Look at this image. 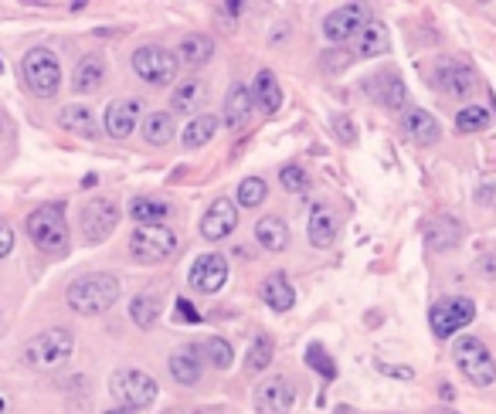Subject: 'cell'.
<instances>
[{
  "instance_id": "cell-49",
  "label": "cell",
  "mask_w": 496,
  "mask_h": 414,
  "mask_svg": "<svg viewBox=\"0 0 496 414\" xmlns=\"http://www.w3.org/2000/svg\"><path fill=\"white\" fill-rule=\"evenodd\" d=\"M0 411H4V398H0Z\"/></svg>"
},
{
  "instance_id": "cell-46",
  "label": "cell",
  "mask_w": 496,
  "mask_h": 414,
  "mask_svg": "<svg viewBox=\"0 0 496 414\" xmlns=\"http://www.w3.org/2000/svg\"><path fill=\"white\" fill-rule=\"evenodd\" d=\"M194 414H228V408H201V411H194Z\"/></svg>"
},
{
  "instance_id": "cell-14",
  "label": "cell",
  "mask_w": 496,
  "mask_h": 414,
  "mask_svg": "<svg viewBox=\"0 0 496 414\" xmlns=\"http://www.w3.org/2000/svg\"><path fill=\"white\" fill-rule=\"evenodd\" d=\"M235 228H238V207H235V201H228V197L211 201L207 214L201 218V235H205L207 241H221V238H228Z\"/></svg>"
},
{
  "instance_id": "cell-45",
  "label": "cell",
  "mask_w": 496,
  "mask_h": 414,
  "mask_svg": "<svg viewBox=\"0 0 496 414\" xmlns=\"http://www.w3.org/2000/svg\"><path fill=\"white\" fill-rule=\"evenodd\" d=\"M377 370H385V374H391V377H401V380L412 377V370H408V367H391V364H377Z\"/></svg>"
},
{
  "instance_id": "cell-32",
  "label": "cell",
  "mask_w": 496,
  "mask_h": 414,
  "mask_svg": "<svg viewBox=\"0 0 496 414\" xmlns=\"http://www.w3.org/2000/svg\"><path fill=\"white\" fill-rule=\"evenodd\" d=\"M205 102V82H197V79H187L174 89L170 95V109L174 112H194V109Z\"/></svg>"
},
{
  "instance_id": "cell-23",
  "label": "cell",
  "mask_w": 496,
  "mask_h": 414,
  "mask_svg": "<svg viewBox=\"0 0 496 414\" xmlns=\"http://www.w3.org/2000/svg\"><path fill=\"white\" fill-rule=\"evenodd\" d=\"M255 238H259V245L269 251H286L290 249V225L276 218V214H266L259 225H255Z\"/></svg>"
},
{
  "instance_id": "cell-47",
  "label": "cell",
  "mask_w": 496,
  "mask_h": 414,
  "mask_svg": "<svg viewBox=\"0 0 496 414\" xmlns=\"http://www.w3.org/2000/svg\"><path fill=\"white\" fill-rule=\"evenodd\" d=\"M106 414H133V411H126V408H116V411H106Z\"/></svg>"
},
{
  "instance_id": "cell-41",
  "label": "cell",
  "mask_w": 496,
  "mask_h": 414,
  "mask_svg": "<svg viewBox=\"0 0 496 414\" xmlns=\"http://www.w3.org/2000/svg\"><path fill=\"white\" fill-rule=\"evenodd\" d=\"M330 122H333V133H337L340 143H347V146H351V143H357V126H354V119L347 116V112H337Z\"/></svg>"
},
{
  "instance_id": "cell-24",
  "label": "cell",
  "mask_w": 496,
  "mask_h": 414,
  "mask_svg": "<svg viewBox=\"0 0 496 414\" xmlns=\"http://www.w3.org/2000/svg\"><path fill=\"white\" fill-rule=\"evenodd\" d=\"M252 99L262 106V112H269V116H276L279 106H282V89H279V79L276 71L262 69L259 75H255V85H252Z\"/></svg>"
},
{
  "instance_id": "cell-10",
  "label": "cell",
  "mask_w": 496,
  "mask_h": 414,
  "mask_svg": "<svg viewBox=\"0 0 496 414\" xmlns=\"http://www.w3.org/2000/svg\"><path fill=\"white\" fill-rule=\"evenodd\" d=\"M116 225H120V211L106 197H92L82 207V235L89 245H102L106 238H112Z\"/></svg>"
},
{
  "instance_id": "cell-26",
  "label": "cell",
  "mask_w": 496,
  "mask_h": 414,
  "mask_svg": "<svg viewBox=\"0 0 496 414\" xmlns=\"http://www.w3.org/2000/svg\"><path fill=\"white\" fill-rule=\"evenodd\" d=\"M102 79H106L102 58L99 55H85V58H79V65L72 71V89L75 92H96L99 85H102Z\"/></svg>"
},
{
  "instance_id": "cell-13",
  "label": "cell",
  "mask_w": 496,
  "mask_h": 414,
  "mask_svg": "<svg viewBox=\"0 0 496 414\" xmlns=\"http://www.w3.org/2000/svg\"><path fill=\"white\" fill-rule=\"evenodd\" d=\"M296 404V387L290 377H272L259 384L255 391V411L259 414H290Z\"/></svg>"
},
{
  "instance_id": "cell-1",
  "label": "cell",
  "mask_w": 496,
  "mask_h": 414,
  "mask_svg": "<svg viewBox=\"0 0 496 414\" xmlns=\"http://www.w3.org/2000/svg\"><path fill=\"white\" fill-rule=\"evenodd\" d=\"M120 299V279L110 272H89L79 275L69 292H65V303L79 313V316H99L112 309V303Z\"/></svg>"
},
{
  "instance_id": "cell-16",
  "label": "cell",
  "mask_w": 496,
  "mask_h": 414,
  "mask_svg": "<svg viewBox=\"0 0 496 414\" xmlns=\"http://www.w3.org/2000/svg\"><path fill=\"white\" fill-rule=\"evenodd\" d=\"M367 92L375 95V102H381L385 109H395V112H405V102H408V92H405V82H401L398 71H381L367 82Z\"/></svg>"
},
{
  "instance_id": "cell-39",
  "label": "cell",
  "mask_w": 496,
  "mask_h": 414,
  "mask_svg": "<svg viewBox=\"0 0 496 414\" xmlns=\"http://www.w3.org/2000/svg\"><path fill=\"white\" fill-rule=\"evenodd\" d=\"M490 126V112H486L483 106H466L456 116V130L459 133H480V130H486Z\"/></svg>"
},
{
  "instance_id": "cell-43",
  "label": "cell",
  "mask_w": 496,
  "mask_h": 414,
  "mask_svg": "<svg viewBox=\"0 0 496 414\" xmlns=\"http://www.w3.org/2000/svg\"><path fill=\"white\" fill-rule=\"evenodd\" d=\"M11 249H14V231L7 221H0V259H7Z\"/></svg>"
},
{
  "instance_id": "cell-5",
  "label": "cell",
  "mask_w": 496,
  "mask_h": 414,
  "mask_svg": "<svg viewBox=\"0 0 496 414\" xmlns=\"http://www.w3.org/2000/svg\"><path fill=\"white\" fill-rule=\"evenodd\" d=\"M72 346L75 336L69 330H45L31 336V344L25 346V364L37 370H51L72 356Z\"/></svg>"
},
{
  "instance_id": "cell-33",
  "label": "cell",
  "mask_w": 496,
  "mask_h": 414,
  "mask_svg": "<svg viewBox=\"0 0 496 414\" xmlns=\"http://www.w3.org/2000/svg\"><path fill=\"white\" fill-rule=\"evenodd\" d=\"M170 136H174V119H170L167 109L150 112L143 122V140L150 143V146H167Z\"/></svg>"
},
{
  "instance_id": "cell-35",
  "label": "cell",
  "mask_w": 496,
  "mask_h": 414,
  "mask_svg": "<svg viewBox=\"0 0 496 414\" xmlns=\"http://www.w3.org/2000/svg\"><path fill=\"white\" fill-rule=\"evenodd\" d=\"M130 320H133L140 330H150V326L160 320V299L153 296V292L136 296L133 303H130Z\"/></svg>"
},
{
  "instance_id": "cell-19",
  "label": "cell",
  "mask_w": 496,
  "mask_h": 414,
  "mask_svg": "<svg viewBox=\"0 0 496 414\" xmlns=\"http://www.w3.org/2000/svg\"><path fill=\"white\" fill-rule=\"evenodd\" d=\"M385 51H387V27L371 17V21L357 31V37H354V58H377V55H385Z\"/></svg>"
},
{
  "instance_id": "cell-4",
  "label": "cell",
  "mask_w": 496,
  "mask_h": 414,
  "mask_svg": "<svg viewBox=\"0 0 496 414\" xmlns=\"http://www.w3.org/2000/svg\"><path fill=\"white\" fill-rule=\"evenodd\" d=\"M21 75H25L27 92L37 95V99L58 95L61 65H58V55L48 51V48H31L25 58H21Z\"/></svg>"
},
{
  "instance_id": "cell-2",
  "label": "cell",
  "mask_w": 496,
  "mask_h": 414,
  "mask_svg": "<svg viewBox=\"0 0 496 414\" xmlns=\"http://www.w3.org/2000/svg\"><path fill=\"white\" fill-rule=\"evenodd\" d=\"M27 238L35 241L41 251L48 255H65L69 251V221H65V207L61 204H41L27 214Z\"/></svg>"
},
{
  "instance_id": "cell-27",
  "label": "cell",
  "mask_w": 496,
  "mask_h": 414,
  "mask_svg": "<svg viewBox=\"0 0 496 414\" xmlns=\"http://www.w3.org/2000/svg\"><path fill=\"white\" fill-rule=\"evenodd\" d=\"M58 126H61V130L75 133V136H85V140H96V136H99L96 119H92V112H89L85 106H65V109H61Z\"/></svg>"
},
{
  "instance_id": "cell-8",
  "label": "cell",
  "mask_w": 496,
  "mask_h": 414,
  "mask_svg": "<svg viewBox=\"0 0 496 414\" xmlns=\"http://www.w3.org/2000/svg\"><path fill=\"white\" fill-rule=\"evenodd\" d=\"M177 55L160 45H146L133 51V71L150 85H170L177 79Z\"/></svg>"
},
{
  "instance_id": "cell-21",
  "label": "cell",
  "mask_w": 496,
  "mask_h": 414,
  "mask_svg": "<svg viewBox=\"0 0 496 414\" xmlns=\"http://www.w3.org/2000/svg\"><path fill=\"white\" fill-rule=\"evenodd\" d=\"M306 231H310V241L316 249H330L333 238H337V214L330 211L327 204H316L310 211V228Z\"/></svg>"
},
{
  "instance_id": "cell-3",
  "label": "cell",
  "mask_w": 496,
  "mask_h": 414,
  "mask_svg": "<svg viewBox=\"0 0 496 414\" xmlns=\"http://www.w3.org/2000/svg\"><path fill=\"white\" fill-rule=\"evenodd\" d=\"M452 356L472 387H493L496 384V360L480 336H459L452 346Z\"/></svg>"
},
{
  "instance_id": "cell-36",
  "label": "cell",
  "mask_w": 496,
  "mask_h": 414,
  "mask_svg": "<svg viewBox=\"0 0 496 414\" xmlns=\"http://www.w3.org/2000/svg\"><path fill=\"white\" fill-rule=\"evenodd\" d=\"M197 354H205L207 360H211V367H218V370L231 367V344L228 340H221V336H207Z\"/></svg>"
},
{
  "instance_id": "cell-9",
  "label": "cell",
  "mask_w": 496,
  "mask_h": 414,
  "mask_svg": "<svg viewBox=\"0 0 496 414\" xmlns=\"http://www.w3.org/2000/svg\"><path fill=\"white\" fill-rule=\"evenodd\" d=\"M157 380L143 374V370H120L112 377V394L122 401L126 411H143L150 404L157 401Z\"/></svg>"
},
{
  "instance_id": "cell-11",
  "label": "cell",
  "mask_w": 496,
  "mask_h": 414,
  "mask_svg": "<svg viewBox=\"0 0 496 414\" xmlns=\"http://www.w3.org/2000/svg\"><path fill=\"white\" fill-rule=\"evenodd\" d=\"M371 21V14L364 4H343L337 11H330L323 17V37L333 41V45H343V41H354L357 31H361L364 24Z\"/></svg>"
},
{
  "instance_id": "cell-20",
  "label": "cell",
  "mask_w": 496,
  "mask_h": 414,
  "mask_svg": "<svg viewBox=\"0 0 496 414\" xmlns=\"http://www.w3.org/2000/svg\"><path fill=\"white\" fill-rule=\"evenodd\" d=\"M252 106H255L252 89H248V85H231L228 99H225V126H228V130H242Z\"/></svg>"
},
{
  "instance_id": "cell-42",
  "label": "cell",
  "mask_w": 496,
  "mask_h": 414,
  "mask_svg": "<svg viewBox=\"0 0 496 414\" xmlns=\"http://www.w3.org/2000/svg\"><path fill=\"white\" fill-rule=\"evenodd\" d=\"M177 320L181 323H201V313H197L187 299H177Z\"/></svg>"
},
{
  "instance_id": "cell-31",
  "label": "cell",
  "mask_w": 496,
  "mask_h": 414,
  "mask_svg": "<svg viewBox=\"0 0 496 414\" xmlns=\"http://www.w3.org/2000/svg\"><path fill=\"white\" fill-rule=\"evenodd\" d=\"M211 58H215V41L207 35H187L177 48V61H187V65H205Z\"/></svg>"
},
{
  "instance_id": "cell-25",
  "label": "cell",
  "mask_w": 496,
  "mask_h": 414,
  "mask_svg": "<svg viewBox=\"0 0 496 414\" xmlns=\"http://www.w3.org/2000/svg\"><path fill=\"white\" fill-rule=\"evenodd\" d=\"M262 303H266L269 309H276V313H286V309H292V303H296V289H292L290 279L282 272L269 275L266 282H262Z\"/></svg>"
},
{
  "instance_id": "cell-37",
  "label": "cell",
  "mask_w": 496,
  "mask_h": 414,
  "mask_svg": "<svg viewBox=\"0 0 496 414\" xmlns=\"http://www.w3.org/2000/svg\"><path fill=\"white\" fill-rule=\"evenodd\" d=\"M306 364H310V367H313L323 380H333V377H337V364H333V356H330L320 344H310V346H306Z\"/></svg>"
},
{
  "instance_id": "cell-30",
  "label": "cell",
  "mask_w": 496,
  "mask_h": 414,
  "mask_svg": "<svg viewBox=\"0 0 496 414\" xmlns=\"http://www.w3.org/2000/svg\"><path fill=\"white\" fill-rule=\"evenodd\" d=\"M272 356H276L272 336H269V333H255L252 344H248V354H245V370H248V374H259V370H266L269 364H272Z\"/></svg>"
},
{
  "instance_id": "cell-6",
  "label": "cell",
  "mask_w": 496,
  "mask_h": 414,
  "mask_svg": "<svg viewBox=\"0 0 496 414\" xmlns=\"http://www.w3.org/2000/svg\"><path fill=\"white\" fill-rule=\"evenodd\" d=\"M130 251L136 261L157 265L177 251V235L167 225H136L133 238H130Z\"/></svg>"
},
{
  "instance_id": "cell-44",
  "label": "cell",
  "mask_w": 496,
  "mask_h": 414,
  "mask_svg": "<svg viewBox=\"0 0 496 414\" xmlns=\"http://www.w3.org/2000/svg\"><path fill=\"white\" fill-rule=\"evenodd\" d=\"M476 272L486 275V279H493L496 275V251H490V255H483V259L476 261Z\"/></svg>"
},
{
  "instance_id": "cell-7",
  "label": "cell",
  "mask_w": 496,
  "mask_h": 414,
  "mask_svg": "<svg viewBox=\"0 0 496 414\" xmlns=\"http://www.w3.org/2000/svg\"><path fill=\"white\" fill-rule=\"evenodd\" d=\"M476 320V303L466 296H449V299H438L432 313H428V323H432V333H436L438 340H449V336H456L459 330H466L470 323Z\"/></svg>"
},
{
  "instance_id": "cell-38",
  "label": "cell",
  "mask_w": 496,
  "mask_h": 414,
  "mask_svg": "<svg viewBox=\"0 0 496 414\" xmlns=\"http://www.w3.org/2000/svg\"><path fill=\"white\" fill-rule=\"evenodd\" d=\"M266 194H269V187H266V180H262V177H248V180H242V184H238V204H242V207H248V211L266 201Z\"/></svg>"
},
{
  "instance_id": "cell-12",
  "label": "cell",
  "mask_w": 496,
  "mask_h": 414,
  "mask_svg": "<svg viewBox=\"0 0 496 414\" xmlns=\"http://www.w3.org/2000/svg\"><path fill=\"white\" fill-rule=\"evenodd\" d=\"M191 285L197 289V292H218V289H225V282H228V261H225V255H218V251H207V255H201V259H194L191 265Z\"/></svg>"
},
{
  "instance_id": "cell-40",
  "label": "cell",
  "mask_w": 496,
  "mask_h": 414,
  "mask_svg": "<svg viewBox=\"0 0 496 414\" xmlns=\"http://www.w3.org/2000/svg\"><path fill=\"white\" fill-rule=\"evenodd\" d=\"M279 180H282V187L292 190V194H303L306 187H310V177H306L303 166H282V174H279Z\"/></svg>"
},
{
  "instance_id": "cell-18",
  "label": "cell",
  "mask_w": 496,
  "mask_h": 414,
  "mask_svg": "<svg viewBox=\"0 0 496 414\" xmlns=\"http://www.w3.org/2000/svg\"><path fill=\"white\" fill-rule=\"evenodd\" d=\"M401 133L418 146H428V143H436L442 136L438 119L432 112H425V109H405L401 112Z\"/></svg>"
},
{
  "instance_id": "cell-17",
  "label": "cell",
  "mask_w": 496,
  "mask_h": 414,
  "mask_svg": "<svg viewBox=\"0 0 496 414\" xmlns=\"http://www.w3.org/2000/svg\"><path fill=\"white\" fill-rule=\"evenodd\" d=\"M436 85L446 95H456V99H462V95H470L472 89H476V75H472V69H466L462 61L449 58L436 69Z\"/></svg>"
},
{
  "instance_id": "cell-15",
  "label": "cell",
  "mask_w": 496,
  "mask_h": 414,
  "mask_svg": "<svg viewBox=\"0 0 496 414\" xmlns=\"http://www.w3.org/2000/svg\"><path fill=\"white\" fill-rule=\"evenodd\" d=\"M136 122H140V102L136 99H112L110 106H106L102 126H106V133H110L112 140H126L136 130Z\"/></svg>"
},
{
  "instance_id": "cell-22",
  "label": "cell",
  "mask_w": 496,
  "mask_h": 414,
  "mask_svg": "<svg viewBox=\"0 0 496 414\" xmlns=\"http://www.w3.org/2000/svg\"><path fill=\"white\" fill-rule=\"evenodd\" d=\"M425 238H428V245H432L436 251H452L456 245H459L462 228H459V221H456V218L438 214V218H432V225H428Z\"/></svg>"
},
{
  "instance_id": "cell-48",
  "label": "cell",
  "mask_w": 496,
  "mask_h": 414,
  "mask_svg": "<svg viewBox=\"0 0 496 414\" xmlns=\"http://www.w3.org/2000/svg\"><path fill=\"white\" fill-rule=\"evenodd\" d=\"M428 414H456V411H449V408H438V411H428Z\"/></svg>"
},
{
  "instance_id": "cell-34",
  "label": "cell",
  "mask_w": 496,
  "mask_h": 414,
  "mask_svg": "<svg viewBox=\"0 0 496 414\" xmlns=\"http://www.w3.org/2000/svg\"><path fill=\"white\" fill-rule=\"evenodd\" d=\"M215 130H218V116H211V112H205V116H194L191 122H187V130H184V146H187V150H194V146H205V143L215 136Z\"/></svg>"
},
{
  "instance_id": "cell-28",
  "label": "cell",
  "mask_w": 496,
  "mask_h": 414,
  "mask_svg": "<svg viewBox=\"0 0 496 414\" xmlns=\"http://www.w3.org/2000/svg\"><path fill=\"white\" fill-rule=\"evenodd\" d=\"M201 370H205V364H201V354L197 350H177V354L170 356V374H174V380L177 384H197L201 380Z\"/></svg>"
},
{
  "instance_id": "cell-29",
  "label": "cell",
  "mask_w": 496,
  "mask_h": 414,
  "mask_svg": "<svg viewBox=\"0 0 496 414\" xmlns=\"http://www.w3.org/2000/svg\"><path fill=\"white\" fill-rule=\"evenodd\" d=\"M130 218L136 225H164L170 218V204L157 197H133L130 201Z\"/></svg>"
}]
</instances>
